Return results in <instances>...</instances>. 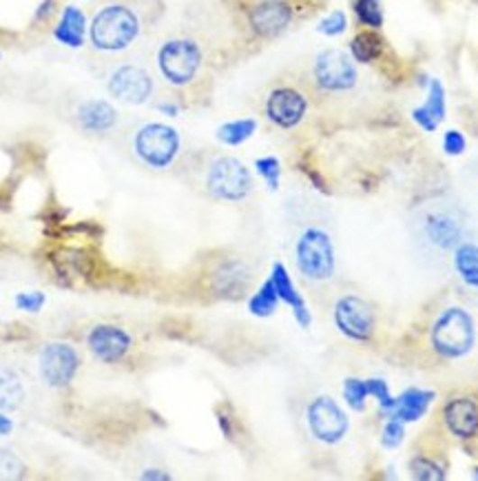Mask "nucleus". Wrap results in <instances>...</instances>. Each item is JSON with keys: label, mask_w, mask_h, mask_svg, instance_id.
Returning a JSON list of instances; mask_svg holds the SVG:
<instances>
[{"label": "nucleus", "mask_w": 478, "mask_h": 481, "mask_svg": "<svg viewBox=\"0 0 478 481\" xmlns=\"http://www.w3.org/2000/svg\"><path fill=\"white\" fill-rule=\"evenodd\" d=\"M144 14L135 0H106L89 23V45L105 60L126 56L144 33Z\"/></svg>", "instance_id": "nucleus-1"}, {"label": "nucleus", "mask_w": 478, "mask_h": 481, "mask_svg": "<svg viewBox=\"0 0 478 481\" xmlns=\"http://www.w3.org/2000/svg\"><path fill=\"white\" fill-rule=\"evenodd\" d=\"M207 56L198 38L175 33L164 38L155 50V71L175 91L191 89L202 76Z\"/></svg>", "instance_id": "nucleus-2"}, {"label": "nucleus", "mask_w": 478, "mask_h": 481, "mask_svg": "<svg viewBox=\"0 0 478 481\" xmlns=\"http://www.w3.org/2000/svg\"><path fill=\"white\" fill-rule=\"evenodd\" d=\"M129 153L149 171H169L182 155V135L167 123H144L129 134Z\"/></svg>", "instance_id": "nucleus-3"}, {"label": "nucleus", "mask_w": 478, "mask_h": 481, "mask_svg": "<svg viewBox=\"0 0 478 481\" xmlns=\"http://www.w3.org/2000/svg\"><path fill=\"white\" fill-rule=\"evenodd\" d=\"M202 187L217 202H244L251 198L255 180L242 160L216 153L202 164Z\"/></svg>", "instance_id": "nucleus-4"}, {"label": "nucleus", "mask_w": 478, "mask_h": 481, "mask_svg": "<svg viewBox=\"0 0 478 481\" xmlns=\"http://www.w3.org/2000/svg\"><path fill=\"white\" fill-rule=\"evenodd\" d=\"M432 351L446 362L467 357L476 347V322L463 306H447L430 328Z\"/></svg>", "instance_id": "nucleus-5"}, {"label": "nucleus", "mask_w": 478, "mask_h": 481, "mask_svg": "<svg viewBox=\"0 0 478 481\" xmlns=\"http://www.w3.org/2000/svg\"><path fill=\"white\" fill-rule=\"evenodd\" d=\"M357 85L359 69L350 53L330 47L312 58L308 82H306L310 94L324 96V98H339V96L357 89Z\"/></svg>", "instance_id": "nucleus-6"}, {"label": "nucleus", "mask_w": 478, "mask_h": 481, "mask_svg": "<svg viewBox=\"0 0 478 481\" xmlns=\"http://www.w3.org/2000/svg\"><path fill=\"white\" fill-rule=\"evenodd\" d=\"M295 264L301 278L321 284L336 273V251L333 236L324 227L310 225L295 240Z\"/></svg>", "instance_id": "nucleus-7"}, {"label": "nucleus", "mask_w": 478, "mask_h": 481, "mask_svg": "<svg viewBox=\"0 0 478 481\" xmlns=\"http://www.w3.org/2000/svg\"><path fill=\"white\" fill-rule=\"evenodd\" d=\"M105 85L106 91L115 100L124 105H146L155 96V76L144 62L133 60V58H114L105 60Z\"/></svg>", "instance_id": "nucleus-8"}, {"label": "nucleus", "mask_w": 478, "mask_h": 481, "mask_svg": "<svg viewBox=\"0 0 478 481\" xmlns=\"http://www.w3.org/2000/svg\"><path fill=\"white\" fill-rule=\"evenodd\" d=\"M263 118L275 129L292 131L299 127L310 111L308 87L290 80H277L268 87L262 102Z\"/></svg>", "instance_id": "nucleus-9"}, {"label": "nucleus", "mask_w": 478, "mask_h": 481, "mask_svg": "<svg viewBox=\"0 0 478 481\" xmlns=\"http://www.w3.org/2000/svg\"><path fill=\"white\" fill-rule=\"evenodd\" d=\"M306 426L319 444L336 446L348 435L350 420L339 402L330 395H317L306 406Z\"/></svg>", "instance_id": "nucleus-10"}, {"label": "nucleus", "mask_w": 478, "mask_h": 481, "mask_svg": "<svg viewBox=\"0 0 478 481\" xmlns=\"http://www.w3.org/2000/svg\"><path fill=\"white\" fill-rule=\"evenodd\" d=\"M333 322L344 338L357 344H368L377 330V315H374L372 304L354 293L341 295L336 300Z\"/></svg>", "instance_id": "nucleus-11"}, {"label": "nucleus", "mask_w": 478, "mask_h": 481, "mask_svg": "<svg viewBox=\"0 0 478 481\" xmlns=\"http://www.w3.org/2000/svg\"><path fill=\"white\" fill-rule=\"evenodd\" d=\"M82 366L80 351L69 342H49L38 353L41 380L53 391L69 388Z\"/></svg>", "instance_id": "nucleus-12"}, {"label": "nucleus", "mask_w": 478, "mask_h": 481, "mask_svg": "<svg viewBox=\"0 0 478 481\" xmlns=\"http://www.w3.org/2000/svg\"><path fill=\"white\" fill-rule=\"evenodd\" d=\"M295 18V7L288 0H255L246 9L248 29L260 41L280 38Z\"/></svg>", "instance_id": "nucleus-13"}, {"label": "nucleus", "mask_w": 478, "mask_h": 481, "mask_svg": "<svg viewBox=\"0 0 478 481\" xmlns=\"http://www.w3.org/2000/svg\"><path fill=\"white\" fill-rule=\"evenodd\" d=\"M87 351H89L100 364L115 366L126 359V355L133 348V338L126 328L118 324H96L85 335Z\"/></svg>", "instance_id": "nucleus-14"}, {"label": "nucleus", "mask_w": 478, "mask_h": 481, "mask_svg": "<svg viewBox=\"0 0 478 481\" xmlns=\"http://www.w3.org/2000/svg\"><path fill=\"white\" fill-rule=\"evenodd\" d=\"M253 271L239 257H224L208 273V291L217 300H239L251 289Z\"/></svg>", "instance_id": "nucleus-15"}, {"label": "nucleus", "mask_w": 478, "mask_h": 481, "mask_svg": "<svg viewBox=\"0 0 478 481\" xmlns=\"http://www.w3.org/2000/svg\"><path fill=\"white\" fill-rule=\"evenodd\" d=\"M73 125L91 138H106L120 125V114L111 102L91 98L73 109Z\"/></svg>", "instance_id": "nucleus-16"}, {"label": "nucleus", "mask_w": 478, "mask_h": 481, "mask_svg": "<svg viewBox=\"0 0 478 481\" xmlns=\"http://www.w3.org/2000/svg\"><path fill=\"white\" fill-rule=\"evenodd\" d=\"M441 417L443 426L455 439L472 441L478 437V402L474 397H450L443 406Z\"/></svg>", "instance_id": "nucleus-17"}, {"label": "nucleus", "mask_w": 478, "mask_h": 481, "mask_svg": "<svg viewBox=\"0 0 478 481\" xmlns=\"http://www.w3.org/2000/svg\"><path fill=\"white\" fill-rule=\"evenodd\" d=\"M51 266L58 278L71 280H94L97 271V260L94 251L87 246H60L51 254Z\"/></svg>", "instance_id": "nucleus-18"}, {"label": "nucleus", "mask_w": 478, "mask_h": 481, "mask_svg": "<svg viewBox=\"0 0 478 481\" xmlns=\"http://www.w3.org/2000/svg\"><path fill=\"white\" fill-rule=\"evenodd\" d=\"M271 280H272V284H275L277 295H280L281 304H286L288 309L292 310V318H295V322L299 324L301 328H310V324H312L310 309H308V304H306L304 295L299 293L297 284L292 282L290 273H288L286 264H281V262H275V264H272V271H271Z\"/></svg>", "instance_id": "nucleus-19"}, {"label": "nucleus", "mask_w": 478, "mask_h": 481, "mask_svg": "<svg viewBox=\"0 0 478 481\" xmlns=\"http://www.w3.org/2000/svg\"><path fill=\"white\" fill-rule=\"evenodd\" d=\"M447 116V94L446 87L438 78H432L430 85H427V96L426 100L418 106L412 109V120L417 123V127H421L427 134H434Z\"/></svg>", "instance_id": "nucleus-20"}, {"label": "nucleus", "mask_w": 478, "mask_h": 481, "mask_svg": "<svg viewBox=\"0 0 478 481\" xmlns=\"http://www.w3.org/2000/svg\"><path fill=\"white\" fill-rule=\"evenodd\" d=\"M426 236L438 249L455 251V246L463 242V225L452 213H430V216L426 217Z\"/></svg>", "instance_id": "nucleus-21"}, {"label": "nucleus", "mask_w": 478, "mask_h": 481, "mask_svg": "<svg viewBox=\"0 0 478 481\" xmlns=\"http://www.w3.org/2000/svg\"><path fill=\"white\" fill-rule=\"evenodd\" d=\"M87 32H89V23H87L85 12L78 9L76 5H67L60 14V21L53 27V38L65 47L78 50V47L85 45Z\"/></svg>", "instance_id": "nucleus-22"}, {"label": "nucleus", "mask_w": 478, "mask_h": 481, "mask_svg": "<svg viewBox=\"0 0 478 481\" xmlns=\"http://www.w3.org/2000/svg\"><path fill=\"white\" fill-rule=\"evenodd\" d=\"M434 397H437V393L427 391V388H406L394 402V411L390 417H397V420L406 421V424H414L430 411Z\"/></svg>", "instance_id": "nucleus-23"}, {"label": "nucleus", "mask_w": 478, "mask_h": 481, "mask_svg": "<svg viewBox=\"0 0 478 481\" xmlns=\"http://www.w3.org/2000/svg\"><path fill=\"white\" fill-rule=\"evenodd\" d=\"M452 264L463 284L470 289L478 291V245L476 242H465L455 246V255H452Z\"/></svg>", "instance_id": "nucleus-24"}, {"label": "nucleus", "mask_w": 478, "mask_h": 481, "mask_svg": "<svg viewBox=\"0 0 478 481\" xmlns=\"http://www.w3.org/2000/svg\"><path fill=\"white\" fill-rule=\"evenodd\" d=\"M383 50L385 42L379 36L377 29H363V32H359L350 41V56L354 58V62H361V65H370V62L379 60Z\"/></svg>", "instance_id": "nucleus-25"}, {"label": "nucleus", "mask_w": 478, "mask_h": 481, "mask_svg": "<svg viewBox=\"0 0 478 481\" xmlns=\"http://www.w3.org/2000/svg\"><path fill=\"white\" fill-rule=\"evenodd\" d=\"M280 304L281 300L280 295H277V289L275 284H272L271 275H268V280H263L260 289L248 298V310H251V315H255V318H271V315L277 313Z\"/></svg>", "instance_id": "nucleus-26"}, {"label": "nucleus", "mask_w": 478, "mask_h": 481, "mask_svg": "<svg viewBox=\"0 0 478 481\" xmlns=\"http://www.w3.org/2000/svg\"><path fill=\"white\" fill-rule=\"evenodd\" d=\"M24 400L23 380L12 368H0V411H16Z\"/></svg>", "instance_id": "nucleus-27"}, {"label": "nucleus", "mask_w": 478, "mask_h": 481, "mask_svg": "<svg viewBox=\"0 0 478 481\" xmlns=\"http://www.w3.org/2000/svg\"><path fill=\"white\" fill-rule=\"evenodd\" d=\"M257 131V120L255 118H239L231 120V123H224L217 129V140L226 147H239L246 140H251Z\"/></svg>", "instance_id": "nucleus-28"}, {"label": "nucleus", "mask_w": 478, "mask_h": 481, "mask_svg": "<svg viewBox=\"0 0 478 481\" xmlns=\"http://www.w3.org/2000/svg\"><path fill=\"white\" fill-rule=\"evenodd\" d=\"M409 475L417 481H443L447 479L446 466L430 455H414L408 464Z\"/></svg>", "instance_id": "nucleus-29"}, {"label": "nucleus", "mask_w": 478, "mask_h": 481, "mask_svg": "<svg viewBox=\"0 0 478 481\" xmlns=\"http://www.w3.org/2000/svg\"><path fill=\"white\" fill-rule=\"evenodd\" d=\"M353 7L359 25H363L365 29H377V32L383 27L381 0H354Z\"/></svg>", "instance_id": "nucleus-30"}, {"label": "nucleus", "mask_w": 478, "mask_h": 481, "mask_svg": "<svg viewBox=\"0 0 478 481\" xmlns=\"http://www.w3.org/2000/svg\"><path fill=\"white\" fill-rule=\"evenodd\" d=\"M365 382H368V393H370V397H374V402H377L381 417L392 415L397 397L390 393L388 382L381 380V377H370V380H365Z\"/></svg>", "instance_id": "nucleus-31"}, {"label": "nucleus", "mask_w": 478, "mask_h": 481, "mask_svg": "<svg viewBox=\"0 0 478 481\" xmlns=\"http://www.w3.org/2000/svg\"><path fill=\"white\" fill-rule=\"evenodd\" d=\"M368 382L359 380V377H348L344 382V400L353 411H365V404H368Z\"/></svg>", "instance_id": "nucleus-32"}, {"label": "nucleus", "mask_w": 478, "mask_h": 481, "mask_svg": "<svg viewBox=\"0 0 478 481\" xmlns=\"http://www.w3.org/2000/svg\"><path fill=\"white\" fill-rule=\"evenodd\" d=\"M255 171L260 173V178L266 182V187L271 191H277L281 182V162L275 155H263V158L255 160Z\"/></svg>", "instance_id": "nucleus-33"}, {"label": "nucleus", "mask_w": 478, "mask_h": 481, "mask_svg": "<svg viewBox=\"0 0 478 481\" xmlns=\"http://www.w3.org/2000/svg\"><path fill=\"white\" fill-rule=\"evenodd\" d=\"M406 439V421L397 420V417H385L383 424V432H381V444L383 449L392 450L399 449Z\"/></svg>", "instance_id": "nucleus-34"}, {"label": "nucleus", "mask_w": 478, "mask_h": 481, "mask_svg": "<svg viewBox=\"0 0 478 481\" xmlns=\"http://www.w3.org/2000/svg\"><path fill=\"white\" fill-rule=\"evenodd\" d=\"M27 475V466L9 450H0V479H23Z\"/></svg>", "instance_id": "nucleus-35"}, {"label": "nucleus", "mask_w": 478, "mask_h": 481, "mask_svg": "<svg viewBox=\"0 0 478 481\" xmlns=\"http://www.w3.org/2000/svg\"><path fill=\"white\" fill-rule=\"evenodd\" d=\"M216 415H217V424H219V430H222V435L226 437V439L235 441L237 415H235V411H233V406L231 404H219L216 408Z\"/></svg>", "instance_id": "nucleus-36"}, {"label": "nucleus", "mask_w": 478, "mask_h": 481, "mask_svg": "<svg viewBox=\"0 0 478 481\" xmlns=\"http://www.w3.org/2000/svg\"><path fill=\"white\" fill-rule=\"evenodd\" d=\"M14 304H16L18 310L23 313H41L42 306L47 304V295L42 291H32V293H18L14 298Z\"/></svg>", "instance_id": "nucleus-37"}, {"label": "nucleus", "mask_w": 478, "mask_h": 481, "mask_svg": "<svg viewBox=\"0 0 478 481\" xmlns=\"http://www.w3.org/2000/svg\"><path fill=\"white\" fill-rule=\"evenodd\" d=\"M317 29H319V33H324V36H328V38L341 36V33L348 29V18H345L344 12H333L319 23V27Z\"/></svg>", "instance_id": "nucleus-38"}, {"label": "nucleus", "mask_w": 478, "mask_h": 481, "mask_svg": "<svg viewBox=\"0 0 478 481\" xmlns=\"http://www.w3.org/2000/svg\"><path fill=\"white\" fill-rule=\"evenodd\" d=\"M465 149H467V138L463 131L447 129L446 134H443V152H446L447 155L458 158V155L465 153Z\"/></svg>", "instance_id": "nucleus-39"}, {"label": "nucleus", "mask_w": 478, "mask_h": 481, "mask_svg": "<svg viewBox=\"0 0 478 481\" xmlns=\"http://www.w3.org/2000/svg\"><path fill=\"white\" fill-rule=\"evenodd\" d=\"M140 479L142 481H170L173 479V475L167 473L164 468H144L142 473H140Z\"/></svg>", "instance_id": "nucleus-40"}, {"label": "nucleus", "mask_w": 478, "mask_h": 481, "mask_svg": "<svg viewBox=\"0 0 478 481\" xmlns=\"http://www.w3.org/2000/svg\"><path fill=\"white\" fill-rule=\"evenodd\" d=\"M53 12H56V0H45V3L38 7L36 16H33V23H45L49 18L53 16Z\"/></svg>", "instance_id": "nucleus-41"}, {"label": "nucleus", "mask_w": 478, "mask_h": 481, "mask_svg": "<svg viewBox=\"0 0 478 481\" xmlns=\"http://www.w3.org/2000/svg\"><path fill=\"white\" fill-rule=\"evenodd\" d=\"M14 430V421L5 415V411H0V437H7Z\"/></svg>", "instance_id": "nucleus-42"}, {"label": "nucleus", "mask_w": 478, "mask_h": 481, "mask_svg": "<svg viewBox=\"0 0 478 481\" xmlns=\"http://www.w3.org/2000/svg\"><path fill=\"white\" fill-rule=\"evenodd\" d=\"M158 109L162 111V114H167V116H178L179 114L178 102H160Z\"/></svg>", "instance_id": "nucleus-43"}, {"label": "nucleus", "mask_w": 478, "mask_h": 481, "mask_svg": "<svg viewBox=\"0 0 478 481\" xmlns=\"http://www.w3.org/2000/svg\"><path fill=\"white\" fill-rule=\"evenodd\" d=\"M474 477L478 479V468H474Z\"/></svg>", "instance_id": "nucleus-44"}]
</instances>
